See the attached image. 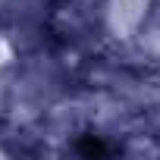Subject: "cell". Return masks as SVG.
Here are the masks:
<instances>
[{
    "instance_id": "cell-1",
    "label": "cell",
    "mask_w": 160,
    "mask_h": 160,
    "mask_svg": "<svg viewBox=\"0 0 160 160\" xmlns=\"http://www.w3.org/2000/svg\"><path fill=\"white\" fill-rule=\"evenodd\" d=\"M157 16V0H101V25L110 41L135 44Z\"/></svg>"
}]
</instances>
